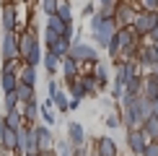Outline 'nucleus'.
<instances>
[{
	"label": "nucleus",
	"instance_id": "f257e3e1",
	"mask_svg": "<svg viewBox=\"0 0 158 156\" xmlns=\"http://www.w3.org/2000/svg\"><path fill=\"white\" fill-rule=\"evenodd\" d=\"M18 52H21V60L23 65H36L44 60L42 57V44H39V37H36V26H29L26 31L18 34Z\"/></svg>",
	"mask_w": 158,
	"mask_h": 156
},
{
	"label": "nucleus",
	"instance_id": "f03ea898",
	"mask_svg": "<svg viewBox=\"0 0 158 156\" xmlns=\"http://www.w3.org/2000/svg\"><path fill=\"white\" fill-rule=\"evenodd\" d=\"M117 29H119V26L114 24V18H111V16H104L101 11L91 18V34H94V42L98 44V47H104V50L111 44Z\"/></svg>",
	"mask_w": 158,
	"mask_h": 156
},
{
	"label": "nucleus",
	"instance_id": "7ed1b4c3",
	"mask_svg": "<svg viewBox=\"0 0 158 156\" xmlns=\"http://www.w3.org/2000/svg\"><path fill=\"white\" fill-rule=\"evenodd\" d=\"M137 42H140V37L135 34V29L132 26H124V29H117V34H114V39H111V44L106 47V52H109V57H119L122 50L132 47V44H137Z\"/></svg>",
	"mask_w": 158,
	"mask_h": 156
},
{
	"label": "nucleus",
	"instance_id": "20e7f679",
	"mask_svg": "<svg viewBox=\"0 0 158 156\" xmlns=\"http://www.w3.org/2000/svg\"><path fill=\"white\" fill-rule=\"evenodd\" d=\"M156 26H158V13H153V11H140L135 16V21H132V29H135V34L140 39H145Z\"/></svg>",
	"mask_w": 158,
	"mask_h": 156
},
{
	"label": "nucleus",
	"instance_id": "39448f33",
	"mask_svg": "<svg viewBox=\"0 0 158 156\" xmlns=\"http://www.w3.org/2000/svg\"><path fill=\"white\" fill-rule=\"evenodd\" d=\"M124 143H127V148H130V154L132 156H145V148H148V135L143 133V128H137V130H127L124 133Z\"/></svg>",
	"mask_w": 158,
	"mask_h": 156
},
{
	"label": "nucleus",
	"instance_id": "423d86ee",
	"mask_svg": "<svg viewBox=\"0 0 158 156\" xmlns=\"http://www.w3.org/2000/svg\"><path fill=\"white\" fill-rule=\"evenodd\" d=\"M68 57H73L75 63H88V65H96L98 63V52L96 47H91V44H85V42H73V47H70V55Z\"/></svg>",
	"mask_w": 158,
	"mask_h": 156
},
{
	"label": "nucleus",
	"instance_id": "0eeeda50",
	"mask_svg": "<svg viewBox=\"0 0 158 156\" xmlns=\"http://www.w3.org/2000/svg\"><path fill=\"white\" fill-rule=\"evenodd\" d=\"M0 55L5 60H21V52H18V34L16 31H5L0 39Z\"/></svg>",
	"mask_w": 158,
	"mask_h": 156
},
{
	"label": "nucleus",
	"instance_id": "6e6552de",
	"mask_svg": "<svg viewBox=\"0 0 158 156\" xmlns=\"http://www.w3.org/2000/svg\"><path fill=\"white\" fill-rule=\"evenodd\" d=\"M36 143H39V154H49L55 151V135H52L49 125H39L36 122Z\"/></svg>",
	"mask_w": 158,
	"mask_h": 156
},
{
	"label": "nucleus",
	"instance_id": "1a4fd4ad",
	"mask_svg": "<svg viewBox=\"0 0 158 156\" xmlns=\"http://www.w3.org/2000/svg\"><path fill=\"white\" fill-rule=\"evenodd\" d=\"M0 148L3 151H18V130L8 128L5 122H0Z\"/></svg>",
	"mask_w": 158,
	"mask_h": 156
},
{
	"label": "nucleus",
	"instance_id": "9d476101",
	"mask_svg": "<svg viewBox=\"0 0 158 156\" xmlns=\"http://www.w3.org/2000/svg\"><path fill=\"white\" fill-rule=\"evenodd\" d=\"M137 65L145 68V70H153L158 65V52H156L153 44H143L140 47V52H137Z\"/></svg>",
	"mask_w": 158,
	"mask_h": 156
},
{
	"label": "nucleus",
	"instance_id": "9b49d317",
	"mask_svg": "<svg viewBox=\"0 0 158 156\" xmlns=\"http://www.w3.org/2000/svg\"><path fill=\"white\" fill-rule=\"evenodd\" d=\"M135 16H137V13L132 11V5H130V3H119V5L114 8V24L119 26V29H124V26H132Z\"/></svg>",
	"mask_w": 158,
	"mask_h": 156
},
{
	"label": "nucleus",
	"instance_id": "f8f14e48",
	"mask_svg": "<svg viewBox=\"0 0 158 156\" xmlns=\"http://www.w3.org/2000/svg\"><path fill=\"white\" fill-rule=\"evenodd\" d=\"M0 13H3V24H0V29H3V31H16V26H18L16 3H5L3 8H0Z\"/></svg>",
	"mask_w": 158,
	"mask_h": 156
},
{
	"label": "nucleus",
	"instance_id": "ddd939ff",
	"mask_svg": "<svg viewBox=\"0 0 158 156\" xmlns=\"http://www.w3.org/2000/svg\"><path fill=\"white\" fill-rule=\"evenodd\" d=\"M94 154H96V156H119V146H117V143L111 141V138L101 135V138H96Z\"/></svg>",
	"mask_w": 158,
	"mask_h": 156
},
{
	"label": "nucleus",
	"instance_id": "4468645a",
	"mask_svg": "<svg viewBox=\"0 0 158 156\" xmlns=\"http://www.w3.org/2000/svg\"><path fill=\"white\" fill-rule=\"evenodd\" d=\"M143 81H145V86H143V96H145L148 102H156L158 99V76L153 70H148L145 76H143Z\"/></svg>",
	"mask_w": 158,
	"mask_h": 156
},
{
	"label": "nucleus",
	"instance_id": "2eb2a0df",
	"mask_svg": "<svg viewBox=\"0 0 158 156\" xmlns=\"http://www.w3.org/2000/svg\"><path fill=\"white\" fill-rule=\"evenodd\" d=\"M68 141L73 143L75 148L85 146V128L81 122H68Z\"/></svg>",
	"mask_w": 158,
	"mask_h": 156
},
{
	"label": "nucleus",
	"instance_id": "dca6fc26",
	"mask_svg": "<svg viewBox=\"0 0 158 156\" xmlns=\"http://www.w3.org/2000/svg\"><path fill=\"white\" fill-rule=\"evenodd\" d=\"M21 112H23L26 125H36V120L42 117V104H39L36 99H34V102H29V104H21Z\"/></svg>",
	"mask_w": 158,
	"mask_h": 156
},
{
	"label": "nucleus",
	"instance_id": "f3484780",
	"mask_svg": "<svg viewBox=\"0 0 158 156\" xmlns=\"http://www.w3.org/2000/svg\"><path fill=\"white\" fill-rule=\"evenodd\" d=\"M62 76H65V83L81 78V63H75L73 57H65L62 60Z\"/></svg>",
	"mask_w": 158,
	"mask_h": 156
},
{
	"label": "nucleus",
	"instance_id": "a211bd4d",
	"mask_svg": "<svg viewBox=\"0 0 158 156\" xmlns=\"http://www.w3.org/2000/svg\"><path fill=\"white\" fill-rule=\"evenodd\" d=\"M3 122H5L8 128H13V130H21V128H26V120H23L21 107H18V109H10V112H5Z\"/></svg>",
	"mask_w": 158,
	"mask_h": 156
},
{
	"label": "nucleus",
	"instance_id": "6ab92c4d",
	"mask_svg": "<svg viewBox=\"0 0 158 156\" xmlns=\"http://www.w3.org/2000/svg\"><path fill=\"white\" fill-rule=\"evenodd\" d=\"M81 83H83V89H85V96H98V94H101V86H98V81H96L94 73L81 76Z\"/></svg>",
	"mask_w": 158,
	"mask_h": 156
},
{
	"label": "nucleus",
	"instance_id": "aec40b11",
	"mask_svg": "<svg viewBox=\"0 0 158 156\" xmlns=\"http://www.w3.org/2000/svg\"><path fill=\"white\" fill-rule=\"evenodd\" d=\"M18 81L26 86H36V68L34 65H21L18 68Z\"/></svg>",
	"mask_w": 158,
	"mask_h": 156
},
{
	"label": "nucleus",
	"instance_id": "412c9836",
	"mask_svg": "<svg viewBox=\"0 0 158 156\" xmlns=\"http://www.w3.org/2000/svg\"><path fill=\"white\" fill-rule=\"evenodd\" d=\"M44 68H47V73H57V70L62 68V57H57L55 52H44Z\"/></svg>",
	"mask_w": 158,
	"mask_h": 156
},
{
	"label": "nucleus",
	"instance_id": "4be33fe9",
	"mask_svg": "<svg viewBox=\"0 0 158 156\" xmlns=\"http://www.w3.org/2000/svg\"><path fill=\"white\" fill-rule=\"evenodd\" d=\"M94 76H96L98 86H101V91H104V89H106V83H109V68H106V65H104L101 60L94 65Z\"/></svg>",
	"mask_w": 158,
	"mask_h": 156
},
{
	"label": "nucleus",
	"instance_id": "5701e85b",
	"mask_svg": "<svg viewBox=\"0 0 158 156\" xmlns=\"http://www.w3.org/2000/svg\"><path fill=\"white\" fill-rule=\"evenodd\" d=\"M55 156H75V146H73L68 138L57 141V143H55Z\"/></svg>",
	"mask_w": 158,
	"mask_h": 156
},
{
	"label": "nucleus",
	"instance_id": "b1692460",
	"mask_svg": "<svg viewBox=\"0 0 158 156\" xmlns=\"http://www.w3.org/2000/svg\"><path fill=\"white\" fill-rule=\"evenodd\" d=\"M16 94H18V102H21V104H29V102L36 99V96H34V86H26V83H18Z\"/></svg>",
	"mask_w": 158,
	"mask_h": 156
},
{
	"label": "nucleus",
	"instance_id": "393cba45",
	"mask_svg": "<svg viewBox=\"0 0 158 156\" xmlns=\"http://www.w3.org/2000/svg\"><path fill=\"white\" fill-rule=\"evenodd\" d=\"M143 133L148 135V141H158V117H148L143 125Z\"/></svg>",
	"mask_w": 158,
	"mask_h": 156
},
{
	"label": "nucleus",
	"instance_id": "a878e982",
	"mask_svg": "<svg viewBox=\"0 0 158 156\" xmlns=\"http://www.w3.org/2000/svg\"><path fill=\"white\" fill-rule=\"evenodd\" d=\"M49 99L52 102H55V107L57 109H60V112H70V99H68V94H65V91L60 89V91H57V94L55 96H49Z\"/></svg>",
	"mask_w": 158,
	"mask_h": 156
},
{
	"label": "nucleus",
	"instance_id": "bb28decb",
	"mask_svg": "<svg viewBox=\"0 0 158 156\" xmlns=\"http://www.w3.org/2000/svg\"><path fill=\"white\" fill-rule=\"evenodd\" d=\"M21 107V102H18V94L16 91H8L5 94V112H10V109H18Z\"/></svg>",
	"mask_w": 158,
	"mask_h": 156
},
{
	"label": "nucleus",
	"instance_id": "cd10ccee",
	"mask_svg": "<svg viewBox=\"0 0 158 156\" xmlns=\"http://www.w3.org/2000/svg\"><path fill=\"white\" fill-rule=\"evenodd\" d=\"M106 128H109V130L122 128V115H119V112H109V115H106Z\"/></svg>",
	"mask_w": 158,
	"mask_h": 156
},
{
	"label": "nucleus",
	"instance_id": "c85d7f7f",
	"mask_svg": "<svg viewBox=\"0 0 158 156\" xmlns=\"http://www.w3.org/2000/svg\"><path fill=\"white\" fill-rule=\"evenodd\" d=\"M57 8H60V0H42V11L47 16H57Z\"/></svg>",
	"mask_w": 158,
	"mask_h": 156
},
{
	"label": "nucleus",
	"instance_id": "c756f323",
	"mask_svg": "<svg viewBox=\"0 0 158 156\" xmlns=\"http://www.w3.org/2000/svg\"><path fill=\"white\" fill-rule=\"evenodd\" d=\"M57 16H60L62 21H73V16H70V3H68V0H60V8H57Z\"/></svg>",
	"mask_w": 158,
	"mask_h": 156
},
{
	"label": "nucleus",
	"instance_id": "7c9ffc66",
	"mask_svg": "<svg viewBox=\"0 0 158 156\" xmlns=\"http://www.w3.org/2000/svg\"><path fill=\"white\" fill-rule=\"evenodd\" d=\"M42 120H44V125H55V112H52V107H44L42 104Z\"/></svg>",
	"mask_w": 158,
	"mask_h": 156
},
{
	"label": "nucleus",
	"instance_id": "2f4dec72",
	"mask_svg": "<svg viewBox=\"0 0 158 156\" xmlns=\"http://www.w3.org/2000/svg\"><path fill=\"white\" fill-rule=\"evenodd\" d=\"M140 5H143V11H153V13H158V0H140Z\"/></svg>",
	"mask_w": 158,
	"mask_h": 156
},
{
	"label": "nucleus",
	"instance_id": "473e14b6",
	"mask_svg": "<svg viewBox=\"0 0 158 156\" xmlns=\"http://www.w3.org/2000/svg\"><path fill=\"white\" fill-rule=\"evenodd\" d=\"M145 156H158V141H150V143H148Z\"/></svg>",
	"mask_w": 158,
	"mask_h": 156
},
{
	"label": "nucleus",
	"instance_id": "72a5a7b5",
	"mask_svg": "<svg viewBox=\"0 0 158 156\" xmlns=\"http://www.w3.org/2000/svg\"><path fill=\"white\" fill-rule=\"evenodd\" d=\"M145 42H148V44H156V42H158V26H156V29L145 37Z\"/></svg>",
	"mask_w": 158,
	"mask_h": 156
},
{
	"label": "nucleus",
	"instance_id": "f704fd0d",
	"mask_svg": "<svg viewBox=\"0 0 158 156\" xmlns=\"http://www.w3.org/2000/svg\"><path fill=\"white\" fill-rule=\"evenodd\" d=\"M98 3H101V8H117L119 0H98Z\"/></svg>",
	"mask_w": 158,
	"mask_h": 156
},
{
	"label": "nucleus",
	"instance_id": "c9c22d12",
	"mask_svg": "<svg viewBox=\"0 0 158 156\" xmlns=\"http://www.w3.org/2000/svg\"><path fill=\"white\" fill-rule=\"evenodd\" d=\"M57 91H60V86H57V81H49V96H55Z\"/></svg>",
	"mask_w": 158,
	"mask_h": 156
},
{
	"label": "nucleus",
	"instance_id": "e433bc0d",
	"mask_svg": "<svg viewBox=\"0 0 158 156\" xmlns=\"http://www.w3.org/2000/svg\"><path fill=\"white\" fill-rule=\"evenodd\" d=\"M81 107V99H70V109H78Z\"/></svg>",
	"mask_w": 158,
	"mask_h": 156
},
{
	"label": "nucleus",
	"instance_id": "4c0bfd02",
	"mask_svg": "<svg viewBox=\"0 0 158 156\" xmlns=\"http://www.w3.org/2000/svg\"><path fill=\"white\" fill-rule=\"evenodd\" d=\"M153 117H158V99L153 102Z\"/></svg>",
	"mask_w": 158,
	"mask_h": 156
},
{
	"label": "nucleus",
	"instance_id": "58836bf2",
	"mask_svg": "<svg viewBox=\"0 0 158 156\" xmlns=\"http://www.w3.org/2000/svg\"><path fill=\"white\" fill-rule=\"evenodd\" d=\"M153 73H156V76H158V65H156V68H153Z\"/></svg>",
	"mask_w": 158,
	"mask_h": 156
},
{
	"label": "nucleus",
	"instance_id": "ea45409f",
	"mask_svg": "<svg viewBox=\"0 0 158 156\" xmlns=\"http://www.w3.org/2000/svg\"><path fill=\"white\" fill-rule=\"evenodd\" d=\"M23 156H39V154H23Z\"/></svg>",
	"mask_w": 158,
	"mask_h": 156
},
{
	"label": "nucleus",
	"instance_id": "a19ab883",
	"mask_svg": "<svg viewBox=\"0 0 158 156\" xmlns=\"http://www.w3.org/2000/svg\"><path fill=\"white\" fill-rule=\"evenodd\" d=\"M153 47H156V52H158V42H156V44H153Z\"/></svg>",
	"mask_w": 158,
	"mask_h": 156
},
{
	"label": "nucleus",
	"instance_id": "79ce46f5",
	"mask_svg": "<svg viewBox=\"0 0 158 156\" xmlns=\"http://www.w3.org/2000/svg\"><path fill=\"white\" fill-rule=\"evenodd\" d=\"M23 3H29V0H23Z\"/></svg>",
	"mask_w": 158,
	"mask_h": 156
}]
</instances>
